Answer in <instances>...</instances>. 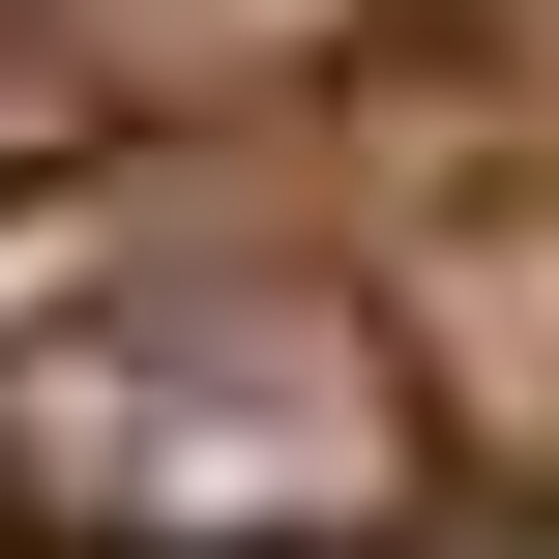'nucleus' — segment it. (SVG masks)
<instances>
[{
    "label": "nucleus",
    "instance_id": "obj_1",
    "mask_svg": "<svg viewBox=\"0 0 559 559\" xmlns=\"http://www.w3.org/2000/svg\"><path fill=\"white\" fill-rule=\"evenodd\" d=\"M413 472L442 413L324 265H147L0 354V559H383Z\"/></svg>",
    "mask_w": 559,
    "mask_h": 559
},
{
    "label": "nucleus",
    "instance_id": "obj_2",
    "mask_svg": "<svg viewBox=\"0 0 559 559\" xmlns=\"http://www.w3.org/2000/svg\"><path fill=\"white\" fill-rule=\"evenodd\" d=\"M501 324H531V413H559V236H531V265H501Z\"/></svg>",
    "mask_w": 559,
    "mask_h": 559
}]
</instances>
